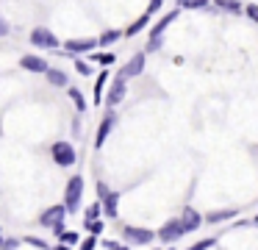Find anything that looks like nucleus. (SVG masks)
Instances as JSON below:
<instances>
[{
	"mask_svg": "<svg viewBox=\"0 0 258 250\" xmlns=\"http://www.w3.org/2000/svg\"><path fill=\"white\" fill-rule=\"evenodd\" d=\"M45 78H47V83H50V86H70L67 72H61V70H47Z\"/></svg>",
	"mask_w": 258,
	"mask_h": 250,
	"instance_id": "17",
	"label": "nucleus"
},
{
	"mask_svg": "<svg viewBox=\"0 0 258 250\" xmlns=\"http://www.w3.org/2000/svg\"><path fill=\"white\" fill-rule=\"evenodd\" d=\"M75 70H78L81 75H92V70H89V64H86V61H78V59H75Z\"/></svg>",
	"mask_w": 258,
	"mask_h": 250,
	"instance_id": "32",
	"label": "nucleus"
},
{
	"mask_svg": "<svg viewBox=\"0 0 258 250\" xmlns=\"http://www.w3.org/2000/svg\"><path fill=\"white\" fill-rule=\"evenodd\" d=\"M214 6L222 11H230V14H241V3L239 0H214Z\"/></svg>",
	"mask_w": 258,
	"mask_h": 250,
	"instance_id": "19",
	"label": "nucleus"
},
{
	"mask_svg": "<svg viewBox=\"0 0 258 250\" xmlns=\"http://www.w3.org/2000/svg\"><path fill=\"white\" fill-rule=\"evenodd\" d=\"M117 250H131V247H128V244H119V247H117Z\"/></svg>",
	"mask_w": 258,
	"mask_h": 250,
	"instance_id": "37",
	"label": "nucleus"
},
{
	"mask_svg": "<svg viewBox=\"0 0 258 250\" xmlns=\"http://www.w3.org/2000/svg\"><path fill=\"white\" fill-rule=\"evenodd\" d=\"M92 61H100L103 67H108V64H114V53H95Z\"/></svg>",
	"mask_w": 258,
	"mask_h": 250,
	"instance_id": "27",
	"label": "nucleus"
},
{
	"mask_svg": "<svg viewBox=\"0 0 258 250\" xmlns=\"http://www.w3.org/2000/svg\"><path fill=\"white\" fill-rule=\"evenodd\" d=\"M239 214V209H222V211H208L203 220L206 222H211V225H217V222H228V220H233V217Z\"/></svg>",
	"mask_w": 258,
	"mask_h": 250,
	"instance_id": "15",
	"label": "nucleus"
},
{
	"mask_svg": "<svg viewBox=\"0 0 258 250\" xmlns=\"http://www.w3.org/2000/svg\"><path fill=\"white\" fill-rule=\"evenodd\" d=\"M122 236H125L128 244H150L153 239H156V231H150V228H139V225H125Z\"/></svg>",
	"mask_w": 258,
	"mask_h": 250,
	"instance_id": "6",
	"label": "nucleus"
},
{
	"mask_svg": "<svg viewBox=\"0 0 258 250\" xmlns=\"http://www.w3.org/2000/svg\"><path fill=\"white\" fill-rule=\"evenodd\" d=\"M183 9H208V0H183Z\"/></svg>",
	"mask_w": 258,
	"mask_h": 250,
	"instance_id": "28",
	"label": "nucleus"
},
{
	"mask_svg": "<svg viewBox=\"0 0 258 250\" xmlns=\"http://www.w3.org/2000/svg\"><path fill=\"white\" fill-rule=\"evenodd\" d=\"M147 20H150V14H142V17H139V20H136L131 28H125L122 36H136V33H142V28L147 25Z\"/></svg>",
	"mask_w": 258,
	"mask_h": 250,
	"instance_id": "20",
	"label": "nucleus"
},
{
	"mask_svg": "<svg viewBox=\"0 0 258 250\" xmlns=\"http://www.w3.org/2000/svg\"><path fill=\"white\" fill-rule=\"evenodd\" d=\"M50 156H53V161H56L58 167H73L75 164V147L70 142H53V147H50Z\"/></svg>",
	"mask_w": 258,
	"mask_h": 250,
	"instance_id": "4",
	"label": "nucleus"
},
{
	"mask_svg": "<svg viewBox=\"0 0 258 250\" xmlns=\"http://www.w3.org/2000/svg\"><path fill=\"white\" fill-rule=\"evenodd\" d=\"M114 125H117V114H114V111H108V114L100 120V128H97V136H95V147L97 150L106 144V139H108V133H111Z\"/></svg>",
	"mask_w": 258,
	"mask_h": 250,
	"instance_id": "9",
	"label": "nucleus"
},
{
	"mask_svg": "<svg viewBox=\"0 0 258 250\" xmlns=\"http://www.w3.org/2000/svg\"><path fill=\"white\" fill-rule=\"evenodd\" d=\"M117 39H122V31H119V28H111V31H103L100 36H97V47H108V44H114Z\"/></svg>",
	"mask_w": 258,
	"mask_h": 250,
	"instance_id": "16",
	"label": "nucleus"
},
{
	"mask_svg": "<svg viewBox=\"0 0 258 250\" xmlns=\"http://www.w3.org/2000/svg\"><path fill=\"white\" fill-rule=\"evenodd\" d=\"M17 247H20V239H14V236H9V239L0 242V250H17Z\"/></svg>",
	"mask_w": 258,
	"mask_h": 250,
	"instance_id": "29",
	"label": "nucleus"
},
{
	"mask_svg": "<svg viewBox=\"0 0 258 250\" xmlns=\"http://www.w3.org/2000/svg\"><path fill=\"white\" fill-rule=\"evenodd\" d=\"M81 244V250H95L97 247V236H89V239H84V242H78Z\"/></svg>",
	"mask_w": 258,
	"mask_h": 250,
	"instance_id": "31",
	"label": "nucleus"
},
{
	"mask_svg": "<svg viewBox=\"0 0 258 250\" xmlns=\"http://www.w3.org/2000/svg\"><path fill=\"white\" fill-rule=\"evenodd\" d=\"M244 14L250 17L252 22H258V3H247V6H244Z\"/></svg>",
	"mask_w": 258,
	"mask_h": 250,
	"instance_id": "30",
	"label": "nucleus"
},
{
	"mask_svg": "<svg viewBox=\"0 0 258 250\" xmlns=\"http://www.w3.org/2000/svg\"><path fill=\"white\" fill-rule=\"evenodd\" d=\"M180 3H183V0H180Z\"/></svg>",
	"mask_w": 258,
	"mask_h": 250,
	"instance_id": "40",
	"label": "nucleus"
},
{
	"mask_svg": "<svg viewBox=\"0 0 258 250\" xmlns=\"http://www.w3.org/2000/svg\"><path fill=\"white\" fill-rule=\"evenodd\" d=\"M178 220H180V225H183V231H186V233H195L197 228L203 225V214H200L197 209H191V206H186L183 214H180Z\"/></svg>",
	"mask_w": 258,
	"mask_h": 250,
	"instance_id": "8",
	"label": "nucleus"
},
{
	"mask_svg": "<svg viewBox=\"0 0 258 250\" xmlns=\"http://www.w3.org/2000/svg\"><path fill=\"white\" fill-rule=\"evenodd\" d=\"M255 3H258V0H255Z\"/></svg>",
	"mask_w": 258,
	"mask_h": 250,
	"instance_id": "41",
	"label": "nucleus"
},
{
	"mask_svg": "<svg viewBox=\"0 0 258 250\" xmlns=\"http://www.w3.org/2000/svg\"><path fill=\"white\" fill-rule=\"evenodd\" d=\"M100 214H103V206H100V200H95V203L86 209V217H84V220H100Z\"/></svg>",
	"mask_w": 258,
	"mask_h": 250,
	"instance_id": "24",
	"label": "nucleus"
},
{
	"mask_svg": "<svg viewBox=\"0 0 258 250\" xmlns=\"http://www.w3.org/2000/svg\"><path fill=\"white\" fill-rule=\"evenodd\" d=\"M252 222H255V225H258V214H255V217H252Z\"/></svg>",
	"mask_w": 258,
	"mask_h": 250,
	"instance_id": "38",
	"label": "nucleus"
},
{
	"mask_svg": "<svg viewBox=\"0 0 258 250\" xmlns=\"http://www.w3.org/2000/svg\"><path fill=\"white\" fill-rule=\"evenodd\" d=\"M31 44H34V47H42V50H56L61 42H58V36L50 28H34V31H31Z\"/></svg>",
	"mask_w": 258,
	"mask_h": 250,
	"instance_id": "5",
	"label": "nucleus"
},
{
	"mask_svg": "<svg viewBox=\"0 0 258 250\" xmlns=\"http://www.w3.org/2000/svg\"><path fill=\"white\" fill-rule=\"evenodd\" d=\"M92 47H97V39H70V42H64V50H67L73 59L78 53H84V50H92Z\"/></svg>",
	"mask_w": 258,
	"mask_h": 250,
	"instance_id": "12",
	"label": "nucleus"
},
{
	"mask_svg": "<svg viewBox=\"0 0 258 250\" xmlns=\"http://www.w3.org/2000/svg\"><path fill=\"white\" fill-rule=\"evenodd\" d=\"M53 250H73V247H70V244H61V242H58V244H56V247H53Z\"/></svg>",
	"mask_w": 258,
	"mask_h": 250,
	"instance_id": "36",
	"label": "nucleus"
},
{
	"mask_svg": "<svg viewBox=\"0 0 258 250\" xmlns=\"http://www.w3.org/2000/svg\"><path fill=\"white\" fill-rule=\"evenodd\" d=\"M183 236H186V231H183V225H180V220H167L156 231V239L164 242V244H175V242H180Z\"/></svg>",
	"mask_w": 258,
	"mask_h": 250,
	"instance_id": "3",
	"label": "nucleus"
},
{
	"mask_svg": "<svg viewBox=\"0 0 258 250\" xmlns=\"http://www.w3.org/2000/svg\"><path fill=\"white\" fill-rule=\"evenodd\" d=\"M161 3H164V0H150V6H147V14H156V11H161Z\"/></svg>",
	"mask_w": 258,
	"mask_h": 250,
	"instance_id": "33",
	"label": "nucleus"
},
{
	"mask_svg": "<svg viewBox=\"0 0 258 250\" xmlns=\"http://www.w3.org/2000/svg\"><path fill=\"white\" fill-rule=\"evenodd\" d=\"M125 92H128V83H125V78L117 75V81L111 83V89H108V97H106V106H108V109H114V106L122 103Z\"/></svg>",
	"mask_w": 258,
	"mask_h": 250,
	"instance_id": "11",
	"label": "nucleus"
},
{
	"mask_svg": "<svg viewBox=\"0 0 258 250\" xmlns=\"http://www.w3.org/2000/svg\"><path fill=\"white\" fill-rule=\"evenodd\" d=\"M20 242L31 244V247H39V250H47V247H50V244H47L45 239H39V236H25V239H20Z\"/></svg>",
	"mask_w": 258,
	"mask_h": 250,
	"instance_id": "25",
	"label": "nucleus"
},
{
	"mask_svg": "<svg viewBox=\"0 0 258 250\" xmlns=\"http://www.w3.org/2000/svg\"><path fill=\"white\" fill-rule=\"evenodd\" d=\"M84 228L89 231V236H100L106 225H103V220H84Z\"/></svg>",
	"mask_w": 258,
	"mask_h": 250,
	"instance_id": "22",
	"label": "nucleus"
},
{
	"mask_svg": "<svg viewBox=\"0 0 258 250\" xmlns=\"http://www.w3.org/2000/svg\"><path fill=\"white\" fill-rule=\"evenodd\" d=\"M214 244H217V239H200V242H195L191 244V247H186V250H208V247H214Z\"/></svg>",
	"mask_w": 258,
	"mask_h": 250,
	"instance_id": "26",
	"label": "nucleus"
},
{
	"mask_svg": "<svg viewBox=\"0 0 258 250\" xmlns=\"http://www.w3.org/2000/svg\"><path fill=\"white\" fill-rule=\"evenodd\" d=\"M64 217H67V209L64 206H50L39 214V225L42 228H50L53 233H61L64 231Z\"/></svg>",
	"mask_w": 258,
	"mask_h": 250,
	"instance_id": "2",
	"label": "nucleus"
},
{
	"mask_svg": "<svg viewBox=\"0 0 258 250\" xmlns=\"http://www.w3.org/2000/svg\"><path fill=\"white\" fill-rule=\"evenodd\" d=\"M20 67H23L25 72H47L50 70L42 56H23V59H20Z\"/></svg>",
	"mask_w": 258,
	"mask_h": 250,
	"instance_id": "13",
	"label": "nucleus"
},
{
	"mask_svg": "<svg viewBox=\"0 0 258 250\" xmlns=\"http://www.w3.org/2000/svg\"><path fill=\"white\" fill-rule=\"evenodd\" d=\"M97 200H100L103 214H106V217H117V214H119V192H111V189H106V192H103Z\"/></svg>",
	"mask_w": 258,
	"mask_h": 250,
	"instance_id": "10",
	"label": "nucleus"
},
{
	"mask_svg": "<svg viewBox=\"0 0 258 250\" xmlns=\"http://www.w3.org/2000/svg\"><path fill=\"white\" fill-rule=\"evenodd\" d=\"M81 200H84V178L81 175H73L67 181V189H64V209H67V214L70 211H75L81 206Z\"/></svg>",
	"mask_w": 258,
	"mask_h": 250,
	"instance_id": "1",
	"label": "nucleus"
},
{
	"mask_svg": "<svg viewBox=\"0 0 258 250\" xmlns=\"http://www.w3.org/2000/svg\"><path fill=\"white\" fill-rule=\"evenodd\" d=\"M58 242H61V244H70V247H73V244L81 242V236H78V231H61V233H58Z\"/></svg>",
	"mask_w": 258,
	"mask_h": 250,
	"instance_id": "23",
	"label": "nucleus"
},
{
	"mask_svg": "<svg viewBox=\"0 0 258 250\" xmlns=\"http://www.w3.org/2000/svg\"><path fill=\"white\" fill-rule=\"evenodd\" d=\"M175 20H178V11H169V14H164L161 20H158L156 25L150 28V39H164V31H167V28L172 25Z\"/></svg>",
	"mask_w": 258,
	"mask_h": 250,
	"instance_id": "14",
	"label": "nucleus"
},
{
	"mask_svg": "<svg viewBox=\"0 0 258 250\" xmlns=\"http://www.w3.org/2000/svg\"><path fill=\"white\" fill-rule=\"evenodd\" d=\"M106 81H108V72H100V75H97V81H95V89H92V92H95V106L103 100V89H106Z\"/></svg>",
	"mask_w": 258,
	"mask_h": 250,
	"instance_id": "21",
	"label": "nucleus"
},
{
	"mask_svg": "<svg viewBox=\"0 0 258 250\" xmlns=\"http://www.w3.org/2000/svg\"><path fill=\"white\" fill-rule=\"evenodd\" d=\"M103 244H106L108 250H117V247H119V242H111V239H106V242H103Z\"/></svg>",
	"mask_w": 258,
	"mask_h": 250,
	"instance_id": "35",
	"label": "nucleus"
},
{
	"mask_svg": "<svg viewBox=\"0 0 258 250\" xmlns=\"http://www.w3.org/2000/svg\"><path fill=\"white\" fill-rule=\"evenodd\" d=\"M67 94H70V100L75 103V109L84 114L86 111V100H84V94H81V89H75V86H67Z\"/></svg>",
	"mask_w": 258,
	"mask_h": 250,
	"instance_id": "18",
	"label": "nucleus"
},
{
	"mask_svg": "<svg viewBox=\"0 0 258 250\" xmlns=\"http://www.w3.org/2000/svg\"><path fill=\"white\" fill-rule=\"evenodd\" d=\"M0 242H3V231H0Z\"/></svg>",
	"mask_w": 258,
	"mask_h": 250,
	"instance_id": "39",
	"label": "nucleus"
},
{
	"mask_svg": "<svg viewBox=\"0 0 258 250\" xmlns=\"http://www.w3.org/2000/svg\"><path fill=\"white\" fill-rule=\"evenodd\" d=\"M145 64H147V56H145V53H134V56L128 59V64L119 70V78H125V81H128V78L142 75V72H145Z\"/></svg>",
	"mask_w": 258,
	"mask_h": 250,
	"instance_id": "7",
	"label": "nucleus"
},
{
	"mask_svg": "<svg viewBox=\"0 0 258 250\" xmlns=\"http://www.w3.org/2000/svg\"><path fill=\"white\" fill-rule=\"evenodd\" d=\"M9 31H12V28H9V22L0 17V36H9Z\"/></svg>",
	"mask_w": 258,
	"mask_h": 250,
	"instance_id": "34",
	"label": "nucleus"
}]
</instances>
